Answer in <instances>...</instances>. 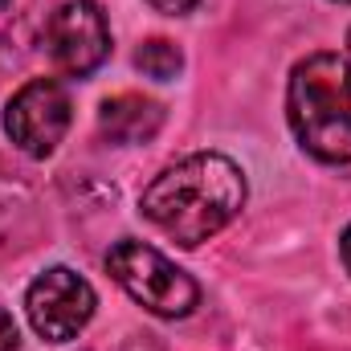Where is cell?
Masks as SVG:
<instances>
[{"mask_svg":"<svg viewBox=\"0 0 351 351\" xmlns=\"http://www.w3.org/2000/svg\"><path fill=\"white\" fill-rule=\"evenodd\" d=\"M245 196H250L245 172L229 156L196 152L176 160L172 168H164L143 188L139 213L160 233H168L176 245L196 250L245 208Z\"/></svg>","mask_w":351,"mask_h":351,"instance_id":"1","label":"cell"},{"mask_svg":"<svg viewBox=\"0 0 351 351\" xmlns=\"http://www.w3.org/2000/svg\"><path fill=\"white\" fill-rule=\"evenodd\" d=\"M286 119L311 160L351 164V62L343 53H311L290 70Z\"/></svg>","mask_w":351,"mask_h":351,"instance_id":"2","label":"cell"},{"mask_svg":"<svg viewBox=\"0 0 351 351\" xmlns=\"http://www.w3.org/2000/svg\"><path fill=\"white\" fill-rule=\"evenodd\" d=\"M106 274L143 311H152L160 319H188L200 306V286L192 282V274H184L160 250H152V245H143L135 237H123L119 245H110Z\"/></svg>","mask_w":351,"mask_h":351,"instance_id":"3","label":"cell"},{"mask_svg":"<svg viewBox=\"0 0 351 351\" xmlns=\"http://www.w3.org/2000/svg\"><path fill=\"white\" fill-rule=\"evenodd\" d=\"M98 311V294L70 265H49L25 290V315L45 343H70L86 331Z\"/></svg>","mask_w":351,"mask_h":351,"instance_id":"4","label":"cell"},{"mask_svg":"<svg viewBox=\"0 0 351 351\" xmlns=\"http://www.w3.org/2000/svg\"><path fill=\"white\" fill-rule=\"evenodd\" d=\"M74 119L70 90L58 78H33L16 90L4 106V135L33 160H45L58 152Z\"/></svg>","mask_w":351,"mask_h":351,"instance_id":"5","label":"cell"},{"mask_svg":"<svg viewBox=\"0 0 351 351\" xmlns=\"http://www.w3.org/2000/svg\"><path fill=\"white\" fill-rule=\"evenodd\" d=\"M45 53L70 78L94 74L110 53V25L98 0H66L45 25Z\"/></svg>","mask_w":351,"mask_h":351,"instance_id":"6","label":"cell"},{"mask_svg":"<svg viewBox=\"0 0 351 351\" xmlns=\"http://www.w3.org/2000/svg\"><path fill=\"white\" fill-rule=\"evenodd\" d=\"M164 127V106L156 98H143V94H114L98 106V131L119 143V147H135V143H147L156 139Z\"/></svg>","mask_w":351,"mask_h":351,"instance_id":"7","label":"cell"},{"mask_svg":"<svg viewBox=\"0 0 351 351\" xmlns=\"http://www.w3.org/2000/svg\"><path fill=\"white\" fill-rule=\"evenodd\" d=\"M135 66H139L147 78H156V82H172L176 74L184 70V53L176 49L168 37H152V41H143V45L135 49Z\"/></svg>","mask_w":351,"mask_h":351,"instance_id":"8","label":"cell"},{"mask_svg":"<svg viewBox=\"0 0 351 351\" xmlns=\"http://www.w3.org/2000/svg\"><path fill=\"white\" fill-rule=\"evenodd\" d=\"M21 348V331H16V319L0 306V351H16Z\"/></svg>","mask_w":351,"mask_h":351,"instance_id":"9","label":"cell"},{"mask_svg":"<svg viewBox=\"0 0 351 351\" xmlns=\"http://www.w3.org/2000/svg\"><path fill=\"white\" fill-rule=\"evenodd\" d=\"M156 12H164V16H188L200 0H147Z\"/></svg>","mask_w":351,"mask_h":351,"instance_id":"10","label":"cell"},{"mask_svg":"<svg viewBox=\"0 0 351 351\" xmlns=\"http://www.w3.org/2000/svg\"><path fill=\"white\" fill-rule=\"evenodd\" d=\"M339 258H343V269L351 274V225L343 229V237H339Z\"/></svg>","mask_w":351,"mask_h":351,"instance_id":"11","label":"cell"},{"mask_svg":"<svg viewBox=\"0 0 351 351\" xmlns=\"http://www.w3.org/2000/svg\"><path fill=\"white\" fill-rule=\"evenodd\" d=\"M123 351H156V343H152L147 335H131V339L123 343Z\"/></svg>","mask_w":351,"mask_h":351,"instance_id":"12","label":"cell"},{"mask_svg":"<svg viewBox=\"0 0 351 351\" xmlns=\"http://www.w3.org/2000/svg\"><path fill=\"white\" fill-rule=\"evenodd\" d=\"M348 45H351V29H348Z\"/></svg>","mask_w":351,"mask_h":351,"instance_id":"13","label":"cell"},{"mask_svg":"<svg viewBox=\"0 0 351 351\" xmlns=\"http://www.w3.org/2000/svg\"><path fill=\"white\" fill-rule=\"evenodd\" d=\"M343 4H351V0H343Z\"/></svg>","mask_w":351,"mask_h":351,"instance_id":"14","label":"cell"}]
</instances>
